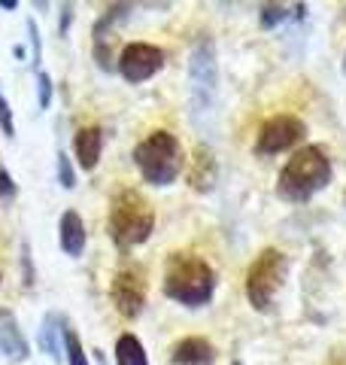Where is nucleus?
Masks as SVG:
<instances>
[{
  "label": "nucleus",
  "mask_w": 346,
  "mask_h": 365,
  "mask_svg": "<svg viewBox=\"0 0 346 365\" xmlns=\"http://www.w3.org/2000/svg\"><path fill=\"white\" fill-rule=\"evenodd\" d=\"M258 19H261V28H264V31H271V28H276V25H283V21L288 19V13H285V6H283V4H264Z\"/></svg>",
  "instance_id": "a211bd4d"
},
{
  "label": "nucleus",
  "mask_w": 346,
  "mask_h": 365,
  "mask_svg": "<svg viewBox=\"0 0 346 365\" xmlns=\"http://www.w3.org/2000/svg\"><path fill=\"white\" fill-rule=\"evenodd\" d=\"M216 292V271L194 253H173L164 268V295L186 307H204Z\"/></svg>",
  "instance_id": "7ed1b4c3"
},
{
  "label": "nucleus",
  "mask_w": 346,
  "mask_h": 365,
  "mask_svg": "<svg viewBox=\"0 0 346 365\" xmlns=\"http://www.w3.org/2000/svg\"><path fill=\"white\" fill-rule=\"evenodd\" d=\"M64 335H67V329H64V317H58V314H46V317H43L40 332H37V347H40L43 353H49V359L61 362V353H64Z\"/></svg>",
  "instance_id": "4468645a"
},
{
  "label": "nucleus",
  "mask_w": 346,
  "mask_h": 365,
  "mask_svg": "<svg viewBox=\"0 0 346 365\" xmlns=\"http://www.w3.org/2000/svg\"><path fill=\"white\" fill-rule=\"evenodd\" d=\"M331 182V158L319 143H310L304 150H298L285 162L276 180V195L292 204H304L322 192Z\"/></svg>",
  "instance_id": "f03ea898"
},
{
  "label": "nucleus",
  "mask_w": 346,
  "mask_h": 365,
  "mask_svg": "<svg viewBox=\"0 0 346 365\" xmlns=\"http://www.w3.org/2000/svg\"><path fill=\"white\" fill-rule=\"evenodd\" d=\"M19 4H16V0H0V9H16Z\"/></svg>",
  "instance_id": "b1692460"
},
{
  "label": "nucleus",
  "mask_w": 346,
  "mask_h": 365,
  "mask_svg": "<svg viewBox=\"0 0 346 365\" xmlns=\"http://www.w3.org/2000/svg\"><path fill=\"white\" fill-rule=\"evenodd\" d=\"M115 365H149L146 359V350H143V341L137 335H122L115 341Z\"/></svg>",
  "instance_id": "dca6fc26"
},
{
  "label": "nucleus",
  "mask_w": 346,
  "mask_h": 365,
  "mask_svg": "<svg viewBox=\"0 0 346 365\" xmlns=\"http://www.w3.org/2000/svg\"><path fill=\"white\" fill-rule=\"evenodd\" d=\"M58 182H61L64 189H73L76 186V170L70 165V158L64 153H58Z\"/></svg>",
  "instance_id": "6ab92c4d"
},
{
  "label": "nucleus",
  "mask_w": 346,
  "mask_h": 365,
  "mask_svg": "<svg viewBox=\"0 0 346 365\" xmlns=\"http://www.w3.org/2000/svg\"><path fill=\"white\" fill-rule=\"evenodd\" d=\"M304 134H307V128H304L301 119L288 116V113H280V116H271L261 125L258 140H256V153L258 155H276V153L288 150V146L301 143Z\"/></svg>",
  "instance_id": "0eeeda50"
},
{
  "label": "nucleus",
  "mask_w": 346,
  "mask_h": 365,
  "mask_svg": "<svg viewBox=\"0 0 346 365\" xmlns=\"http://www.w3.org/2000/svg\"><path fill=\"white\" fill-rule=\"evenodd\" d=\"M216 180H219L216 155L206 150V146H198V153H194V162H192V170H189L192 189H198V192H213V189H216Z\"/></svg>",
  "instance_id": "2eb2a0df"
},
{
  "label": "nucleus",
  "mask_w": 346,
  "mask_h": 365,
  "mask_svg": "<svg viewBox=\"0 0 346 365\" xmlns=\"http://www.w3.org/2000/svg\"><path fill=\"white\" fill-rule=\"evenodd\" d=\"M343 73H346V61H343Z\"/></svg>",
  "instance_id": "393cba45"
},
{
  "label": "nucleus",
  "mask_w": 346,
  "mask_h": 365,
  "mask_svg": "<svg viewBox=\"0 0 346 365\" xmlns=\"http://www.w3.org/2000/svg\"><path fill=\"white\" fill-rule=\"evenodd\" d=\"M28 353H31V347H28L25 335L19 332L16 319L9 317V311H0V356L9 362H25Z\"/></svg>",
  "instance_id": "9b49d317"
},
{
  "label": "nucleus",
  "mask_w": 346,
  "mask_h": 365,
  "mask_svg": "<svg viewBox=\"0 0 346 365\" xmlns=\"http://www.w3.org/2000/svg\"><path fill=\"white\" fill-rule=\"evenodd\" d=\"M213 359H216V353L206 338H182L170 350L173 365H213Z\"/></svg>",
  "instance_id": "f8f14e48"
},
{
  "label": "nucleus",
  "mask_w": 346,
  "mask_h": 365,
  "mask_svg": "<svg viewBox=\"0 0 346 365\" xmlns=\"http://www.w3.org/2000/svg\"><path fill=\"white\" fill-rule=\"evenodd\" d=\"M64 353H67V362H70V365H88L85 347L79 344L76 332H70V329H67V335H64Z\"/></svg>",
  "instance_id": "f3484780"
},
{
  "label": "nucleus",
  "mask_w": 346,
  "mask_h": 365,
  "mask_svg": "<svg viewBox=\"0 0 346 365\" xmlns=\"http://www.w3.org/2000/svg\"><path fill=\"white\" fill-rule=\"evenodd\" d=\"M231 365H240V362H231Z\"/></svg>",
  "instance_id": "a878e982"
},
{
  "label": "nucleus",
  "mask_w": 346,
  "mask_h": 365,
  "mask_svg": "<svg viewBox=\"0 0 346 365\" xmlns=\"http://www.w3.org/2000/svg\"><path fill=\"white\" fill-rule=\"evenodd\" d=\"M155 228V210L137 189H119L110 201V235L122 250L140 247Z\"/></svg>",
  "instance_id": "20e7f679"
},
{
  "label": "nucleus",
  "mask_w": 346,
  "mask_h": 365,
  "mask_svg": "<svg viewBox=\"0 0 346 365\" xmlns=\"http://www.w3.org/2000/svg\"><path fill=\"white\" fill-rule=\"evenodd\" d=\"M285 271H288V259L283 250L268 247L256 256V262H252L246 271V299L256 311L268 314L273 307V295L280 292Z\"/></svg>",
  "instance_id": "423d86ee"
},
{
  "label": "nucleus",
  "mask_w": 346,
  "mask_h": 365,
  "mask_svg": "<svg viewBox=\"0 0 346 365\" xmlns=\"http://www.w3.org/2000/svg\"><path fill=\"white\" fill-rule=\"evenodd\" d=\"M110 299L115 304V311L122 317H140L143 311V302H146V274L140 265H128L122 268L119 274L112 277V287H110Z\"/></svg>",
  "instance_id": "6e6552de"
},
{
  "label": "nucleus",
  "mask_w": 346,
  "mask_h": 365,
  "mask_svg": "<svg viewBox=\"0 0 346 365\" xmlns=\"http://www.w3.org/2000/svg\"><path fill=\"white\" fill-rule=\"evenodd\" d=\"M134 165L152 186H170L182 174V143L170 131H152L134 150Z\"/></svg>",
  "instance_id": "39448f33"
},
{
  "label": "nucleus",
  "mask_w": 346,
  "mask_h": 365,
  "mask_svg": "<svg viewBox=\"0 0 346 365\" xmlns=\"http://www.w3.org/2000/svg\"><path fill=\"white\" fill-rule=\"evenodd\" d=\"M219 107V61L216 43L204 37L189 55V119L201 134L216 128Z\"/></svg>",
  "instance_id": "f257e3e1"
},
{
  "label": "nucleus",
  "mask_w": 346,
  "mask_h": 365,
  "mask_svg": "<svg viewBox=\"0 0 346 365\" xmlns=\"http://www.w3.org/2000/svg\"><path fill=\"white\" fill-rule=\"evenodd\" d=\"M73 153H76V162L83 170H95L100 162V153H103V131L98 125H88V128H79L73 137Z\"/></svg>",
  "instance_id": "9d476101"
},
{
  "label": "nucleus",
  "mask_w": 346,
  "mask_h": 365,
  "mask_svg": "<svg viewBox=\"0 0 346 365\" xmlns=\"http://www.w3.org/2000/svg\"><path fill=\"white\" fill-rule=\"evenodd\" d=\"M0 131H4L6 137H16V122H13V110H9L6 98L0 95Z\"/></svg>",
  "instance_id": "aec40b11"
},
{
  "label": "nucleus",
  "mask_w": 346,
  "mask_h": 365,
  "mask_svg": "<svg viewBox=\"0 0 346 365\" xmlns=\"http://www.w3.org/2000/svg\"><path fill=\"white\" fill-rule=\"evenodd\" d=\"M58 244L70 259H79L85 250V222L79 220L76 210H67L58 222Z\"/></svg>",
  "instance_id": "ddd939ff"
},
{
  "label": "nucleus",
  "mask_w": 346,
  "mask_h": 365,
  "mask_svg": "<svg viewBox=\"0 0 346 365\" xmlns=\"http://www.w3.org/2000/svg\"><path fill=\"white\" fill-rule=\"evenodd\" d=\"M37 91H40V110H49V104H52V79H49V73L37 76Z\"/></svg>",
  "instance_id": "412c9836"
},
{
  "label": "nucleus",
  "mask_w": 346,
  "mask_h": 365,
  "mask_svg": "<svg viewBox=\"0 0 346 365\" xmlns=\"http://www.w3.org/2000/svg\"><path fill=\"white\" fill-rule=\"evenodd\" d=\"M161 67H164V52H161L158 46H152V43H131V46H125L122 49L119 73L134 86L152 79Z\"/></svg>",
  "instance_id": "1a4fd4ad"
},
{
  "label": "nucleus",
  "mask_w": 346,
  "mask_h": 365,
  "mask_svg": "<svg viewBox=\"0 0 346 365\" xmlns=\"http://www.w3.org/2000/svg\"><path fill=\"white\" fill-rule=\"evenodd\" d=\"M28 34H31V46H33V61L40 64V31H37V25H33V19L28 21Z\"/></svg>",
  "instance_id": "5701e85b"
},
{
  "label": "nucleus",
  "mask_w": 346,
  "mask_h": 365,
  "mask_svg": "<svg viewBox=\"0 0 346 365\" xmlns=\"http://www.w3.org/2000/svg\"><path fill=\"white\" fill-rule=\"evenodd\" d=\"M16 192H19V186L13 182V177H9L6 170H0V198L9 201V198H16Z\"/></svg>",
  "instance_id": "4be33fe9"
}]
</instances>
